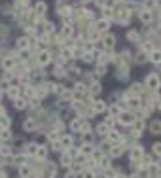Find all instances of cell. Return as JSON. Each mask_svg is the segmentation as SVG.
<instances>
[{
    "label": "cell",
    "mask_w": 161,
    "mask_h": 178,
    "mask_svg": "<svg viewBox=\"0 0 161 178\" xmlns=\"http://www.w3.org/2000/svg\"><path fill=\"white\" fill-rule=\"evenodd\" d=\"M136 118L133 116V112H120V116H117V121H120L121 125H133V121H135Z\"/></svg>",
    "instance_id": "1"
},
{
    "label": "cell",
    "mask_w": 161,
    "mask_h": 178,
    "mask_svg": "<svg viewBox=\"0 0 161 178\" xmlns=\"http://www.w3.org/2000/svg\"><path fill=\"white\" fill-rule=\"evenodd\" d=\"M146 85H148V89H152V91H157V87H159V76L157 74H148L146 76Z\"/></svg>",
    "instance_id": "2"
},
{
    "label": "cell",
    "mask_w": 161,
    "mask_h": 178,
    "mask_svg": "<svg viewBox=\"0 0 161 178\" xmlns=\"http://www.w3.org/2000/svg\"><path fill=\"white\" fill-rule=\"evenodd\" d=\"M142 157H144V150H142L140 146H135V148L131 150V161L138 163V161H142Z\"/></svg>",
    "instance_id": "3"
},
{
    "label": "cell",
    "mask_w": 161,
    "mask_h": 178,
    "mask_svg": "<svg viewBox=\"0 0 161 178\" xmlns=\"http://www.w3.org/2000/svg\"><path fill=\"white\" fill-rule=\"evenodd\" d=\"M131 127H133V135L135 137H140V133L144 131V121L142 119H135Z\"/></svg>",
    "instance_id": "4"
},
{
    "label": "cell",
    "mask_w": 161,
    "mask_h": 178,
    "mask_svg": "<svg viewBox=\"0 0 161 178\" xmlns=\"http://www.w3.org/2000/svg\"><path fill=\"white\" fill-rule=\"evenodd\" d=\"M49 61H51V53L49 51H40L38 53V64L40 66H46Z\"/></svg>",
    "instance_id": "5"
},
{
    "label": "cell",
    "mask_w": 161,
    "mask_h": 178,
    "mask_svg": "<svg viewBox=\"0 0 161 178\" xmlns=\"http://www.w3.org/2000/svg\"><path fill=\"white\" fill-rule=\"evenodd\" d=\"M106 137H108V140L114 142V144H120L123 140V137L120 135V133H116V131H108V135H106Z\"/></svg>",
    "instance_id": "6"
},
{
    "label": "cell",
    "mask_w": 161,
    "mask_h": 178,
    "mask_svg": "<svg viewBox=\"0 0 161 178\" xmlns=\"http://www.w3.org/2000/svg\"><path fill=\"white\" fill-rule=\"evenodd\" d=\"M72 142H74V138H72L70 135H67V137H59V144H61V148H70V146H72Z\"/></svg>",
    "instance_id": "7"
},
{
    "label": "cell",
    "mask_w": 161,
    "mask_h": 178,
    "mask_svg": "<svg viewBox=\"0 0 161 178\" xmlns=\"http://www.w3.org/2000/svg\"><path fill=\"white\" fill-rule=\"evenodd\" d=\"M129 17H131V12H129V10H121V12H117V21L123 23V25L129 21Z\"/></svg>",
    "instance_id": "8"
},
{
    "label": "cell",
    "mask_w": 161,
    "mask_h": 178,
    "mask_svg": "<svg viewBox=\"0 0 161 178\" xmlns=\"http://www.w3.org/2000/svg\"><path fill=\"white\" fill-rule=\"evenodd\" d=\"M23 129H25L27 133H30V131H34V129H36V121L32 119V118L25 119V121H23Z\"/></svg>",
    "instance_id": "9"
},
{
    "label": "cell",
    "mask_w": 161,
    "mask_h": 178,
    "mask_svg": "<svg viewBox=\"0 0 161 178\" xmlns=\"http://www.w3.org/2000/svg\"><path fill=\"white\" fill-rule=\"evenodd\" d=\"M80 153L83 155V157H91L93 155V146L91 144H83V146L80 148Z\"/></svg>",
    "instance_id": "10"
},
{
    "label": "cell",
    "mask_w": 161,
    "mask_h": 178,
    "mask_svg": "<svg viewBox=\"0 0 161 178\" xmlns=\"http://www.w3.org/2000/svg\"><path fill=\"white\" fill-rule=\"evenodd\" d=\"M121 153H123V146H120V144H114L112 150H110V155H112V157H120Z\"/></svg>",
    "instance_id": "11"
},
{
    "label": "cell",
    "mask_w": 161,
    "mask_h": 178,
    "mask_svg": "<svg viewBox=\"0 0 161 178\" xmlns=\"http://www.w3.org/2000/svg\"><path fill=\"white\" fill-rule=\"evenodd\" d=\"M102 42H104V48H106V49H110V48H114V42H116V38H114L112 34H106V36L102 38Z\"/></svg>",
    "instance_id": "12"
},
{
    "label": "cell",
    "mask_w": 161,
    "mask_h": 178,
    "mask_svg": "<svg viewBox=\"0 0 161 178\" xmlns=\"http://www.w3.org/2000/svg\"><path fill=\"white\" fill-rule=\"evenodd\" d=\"M34 157H36V159H46V157H48V150H46L44 146H38V150H36V153H34Z\"/></svg>",
    "instance_id": "13"
},
{
    "label": "cell",
    "mask_w": 161,
    "mask_h": 178,
    "mask_svg": "<svg viewBox=\"0 0 161 178\" xmlns=\"http://www.w3.org/2000/svg\"><path fill=\"white\" fill-rule=\"evenodd\" d=\"M104 110H106V103H104V101L93 103V112H104Z\"/></svg>",
    "instance_id": "14"
},
{
    "label": "cell",
    "mask_w": 161,
    "mask_h": 178,
    "mask_svg": "<svg viewBox=\"0 0 161 178\" xmlns=\"http://www.w3.org/2000/svg\"><path fill=\"white\" fill-rule=\"evenodd\" d=\"M83 125H85V123H83L82 119H74L72 123H70V129H72V131H83Z\"/></svg>",
    "instance_id": "15"
},
{
    "label": "cell",
    "mask_w": 161,
    "mask_h": 178,
    "mask_svg": "<svg viewBox=\"0 0 161 178\" xmlns=\"http://www.w3.org/2000/svg\"><path fill=\"white\" fill-rule=\"evenodd\" d=\"M10 125H12V119H10L6 114H4V116H0V129H8Z\"/></svg>",
    "instance_id": "16"
},
{
    "label": "cell",
    "mask_w": 161,
    "mask_h": 178,
    "mask_svg": "<svg viewBox=\"0 0 161 178\" xmlns=\"http://www.w3.org/2000/svg\"><path fill=\"white\" fill-rule=\"evenodd\" d=\"M46 10H48L46 2H38V4L34 6V12H36L38 15H44V14H46Z\"/></svg>",
    "instance_id": "17"
},
{
    "label": "cell",
    "mask_w": 161,
    "mask_h": 178,
    "mask_svg": "<svg viewBox=\"0 0 161 178\" xmlns=\"http://www.w3.org/2000/svg\"><path fill=\"white\" fill-rule=\"evenodd\" d=\"M13 64H15V61H13L12 57H4V59H2V66H4L6 70H10V68H13Z\"/></svg>",
    "instance_id": "18"
},
{
    "label": "cell",
    "mask_w": 161,
    "mask_h": 178,
    "mask_svg": "<svg viewBox=\"0 0 161 178\" xmlns=\"http://www.w3.org/2000/svg\"><path fill=\"white\" fill-rule=\"evenodd\" d=\"M108 25H110V23H108L106 19H101V21H97V27H95V29L99 30V32H102V30H106V29H108Z\"/></svg>",
    "instance_id": "19"
},
{
    "label": "cell",
    "mask_w": 161,
    "mask_h": 178,
    "mask_svg": "<svg viewBox=\"0 0 161 178\" xmlns=\"http://www.w3.org/2000/svg\"><path fill=\"white\" fill-rule=\"evenodd\" d=\"M29 46H30V40H29V38L23 36V38L17 40V48H19V49H25V48H29Z\"/></svg>",
    "instance_id": "20"
},
{
    "label": "cell",
    "mask_w": 161,
    "mask_h": 178,
    "mask_svg": "<svg viewBox=\"0 0 161 178\" xmlns=\"http://www.w3.org/2000/svg\"><path fill=\"white\" fill-rule=\"evenodd\" d=\"M6 91H8V97H10V99H17V97H19V89H17L15 85H12V87H8Z\"/></svg>",
    "instance_id": "21"
},
{
    "label": "cell",
    "mask_w": 161,
    "mask_h": 178,
    "mask_svg": "<svg viewBox=\"0 0 161 178\" xmlns=\"http://www.w3.org/2000/svg\"><path fill=\"white\" fill-rule=\"evenodd\" d=\"M159 129H161L159 119H155V121H152V123H150V131H152L154 135H159Z\"/></svg>",
    "instance_id": "22"
},
{
    "label": "cell",
    "mask_w": 161,
    "mask_h": 178,
    "mask_svg": "<svg viewBox=\"0 0 161 178\" xmlns=\"http://www.w3.org/2000/svg\"><path fill=\"white\" fill-rule=\"evenodd\" d=\"M140 19L144 21V23H150V21H152V12H150V10H144V12H140Z\"/></svg>",
    "instance_id": "23"
},
{
    "label": "cell",
    "mask_w": 161,
    "mask_h": 178,
    "mask_svg": "<svg viewBox=\"0 0 161 178\" xmlns=\"http://www.w3.org/2000/svg\"><path fill=\"white\" fill-rule=\"evenodd\" d=\"M127 103H129V106H131V108H140V99H138V97H131Z\"/></svg>",
    "instance_id": "24"
},
{
    "label": "cell",
    "mask_w": 161,
    "mask_h": 178,
    "mask_svg": "<svg viewBox=\"0 0 161 178\" xmlns=\"http://www.w3.org/2000/svg\"><path fill=\"white\" fill-rule=\"evenodd\" d=\"M13 103H15V108H17V110H23V108L27 106V101H25V99H19V97L13 99Z\"/></svg>",
    "instance_id": "25"
},
{
    "label": "cell",
    "mask_w": 161,
    "mask_h": 178,
    "mask_svg": "<svg viewBox=\"0 0 161 178\" xmlns=\"http://www.w3.org/2000/svg\"><path fill=\"white\" fill-rule=\"evenodd\" d=\"M72 32H74V29H72L70 25H64V27H63V38H68V36H72Z\"/></svg>",
    "instance_id": "26"
},
{
    "label": "cell",
    "mask_w": 161,
    "mask_h": 178,
    "mask_svg": "<svg viewBox=\"0 0 161 178\" xmlns=\"http://www.w3.org/2000/svg\"><path fill=\"white\" fill-rule=\"evenodd\" d=\"M131 93L136 97V95H140L142 93V85L140 83H133V87H131Z\"/></svg>",
    "instance_id": "27"
},
{
    "label": "cell",
    "mask_w": 161,
    "mask_h": 178,
    "mask_svg": "<svg viewBox=\"0 0 161 178\" xmlns=\"http://www.w3.org/2000/svg\"><path fill=\"white\" fill-rule=\"evenodd\" d=\"M36 150H38V144H34V142L29 144V146H27V155H34Z\"/></svg>",
    "instance_id": "28"
},
{
    "label": "cell",
    "mask_w": 161,
    "mask_h": 178,
    "mask_svg": "<svg viewBox=\"0 0 161 178\" xmlns=\"http://www.w3.org/2000/svg\"><path fill=\"white\" fill-rule=\"evenodd\" d=\"M12 138V133H10V129H2L0 131V140H8Z\"/></svg>",
    "instance_id": "29"
},
{
    "label": "cell",
    "mask_w": 161,
    "mask_h": 178,
    "mask_svg": "<svg viewBox=\"0 0 161 178\" xmlns=\"http://www.w3.org/2000/svg\"><path fill=\"white\" fill-rule=\"evenodd\" d=\"M0 155H4V157H10V155H12V148H8V146H0Z\"/></svg>",
    "instance_id": "30"
},
{
    "label": "cell",
    "mask_w": 161,
    "mask_h": 178,
    "mask_svg": "<svg viewBox=\"0 0 161 178\" xmlns=\"http://www.w3.org/2000/svg\"><path fill=\"white\" fill-rule=\"evenodd\" d=\"M127 38L131 40V42H138V32L136 30H129L127 32Z\"/></svg>",
    "instance_id": "31"
},
{
    "label": "cell",
    "mask_w": 161,
    "mask_h": 178,
    "mask_svg": "<svg viewBox=\"0 0 161 178\" xmlns=\"http://www.w3.org/2000/svg\"><path fill=\"white\" fill-rule=\"evenodd\" d=\"M93 142V135L89 131H83V144H91Z\"/></svg>",
    "instance_id": "32"
},
{
    "label": "cell",
    "mask_w": 161,
    "mask_h": 178,
    "mask_svg": "<svg viewBox=\"0 0 161 178\" xmlns=\"http://www.w3.org/2000/svg\"><path fill=\"white\" fill-rule=\"evenodd\" d=\"M76 93H78V95H83V93H87V89H85V85H83L82 82H78V83H76Z\"/></svg>",
    "instance_id": "33"
},
{
    "label": "cell",
    "mask_w": 161,
    "mask_h": 178,
    "mask_svg": "<svg viewBox=\"0 0 161 178\" xmlns=\"http://www.w3.org/2000/svg\"><path fill=\"white\" fill-rule=\"evenodd\" d=\"M108 131H110V129L106 127L104 123H101L99 127H97V133H99V135H108Z\"/></svg>",
    "instance_id": "34"
},
{
    "label": "cell",
    "mask_w": 161,
    "mask_h": 178,
    "mask_svg": "<svg viewBox=\"0 0 161 178\" xmlns=\"http://www.w3.org/2000/svg\"><path fill=\"white\" fill-rule=\"evenodd\" d=\"M150 61H152V63H159V51L157 49H154L152 53H150Z\"/></svg>",
    "instance_id": "35"
},
{
    "label": "cell",
    "mask_w": 161,
    "mask_h": 178,
    "mask_svg": "<svg viewBox=\"0 0 161 178\" xmlns=\"http://www.w3.org/2000/svg\"><path fill=\"white\" fill-rule=\"evenodd\" d=\"M120 112H121V108H120V106H116V104L110 106V114H112V118H114V116H120Z\"/></svg>",
    "instance_id": "36"
},
{
    "label": "cell",
    "mask_w": 161,
    "mask_h": 178,
    "mask_svg": "<svg viewBox=\"0 0 161 178\" xmlns=\"http://www.w3.org/2000/svg\"><path fill=\"white\" fill-rule=\"evenodd\" d=\"M34 93H36L38 97H46V93H48V89H46V87H42V85H40V87L36 89V91H34Z\"/></svg>",
    "instance_id": "37"
},
{
    "label": "cell",
    "mask_w": 161,
    "mask_h": 178,
    "mask_svg": "<svg viewBox=\"0 0 161 178\" xmlns=\"http://www.w3.org/2000/svg\"><path fill=\"white\" fill-rule=\"evenodd\" d=\"M61 165H63V167H68V165H70V155L64 153V155H63V159H61Z\"/></svg>",
    "instance_id": "38"
},
{
    "label": "cell",
    "mask_w": 161,
    "mask_h": 178,
    "mask_svg": "<svg viewBox=\"0 0 161 178\" xmlns=\"http://www.w3.org/2000/svg\"><path fill=\"white\" fill-rule=\"evenodd\" d=\"M102 12H104V19H106V21H108V19L112 17V12H114V10H112V8H104V10H102Z\"/></svg>",
    "instance_id": "39"
},
{
    "label": "cell",
    "mask_w": 161,
    "mask_h": 178,
    "mask_svg": "<svg viewBox=\"0 0 161 178\" xmlns=\"http://www.w3.org/2000/svg\"><path fill=\"white\" fill-rule=\"evenodd\" d=\"M48 138H49L51 142H57V140H59V133H55V131H53V133H49V135H48Z\"/></svg>",
    "instance_id": "40"
},
{
    "label": "cell",
    "mask_w": 161,
    "mask_h": 178,
    "mask_svg": "<svg viewBox=\"0 0 161 178\" xmlns=\"http://www.w3.org/2000/svg\"><path fill=\"white\" fill-rule=\"evenodd\" d=\"M104 125L108 127V129H112V127H114V118H106V119H104Z\"/></svg>",
    "instance_id": "41"
},
{
    "label": "cell",
    "mask_w": 161,
    "mask_h": 178,
    "mask_svg": "<svg viewBox=\"0 0 161 178\" xmlns=\"http://www.w3.org/2000/svg\"><path fill=\"white\" fill-rule=\"evenodd\" d=\"M82 176H83V178H97L93 171H83V172H82Z\"/></svg>",
    "instance_id": "42"
},
{
    "label": "cell",
    "mask_w": 161,
    "mask_h": 178,
    "mask_svg": "<svg viewBox=\"0 0 161 178\" xmlns=\"http://www.w3.org/2000/svg\"><path fill=\"white\" fill-rule=\"evenodd\" d=\"M29 174H30V169H29V167H25V165H23V167H21V176L25 178V176H29Z\"/></svg>",
    "instance_id": "43"
},
{
    "label": "cell",
    "mask_w": 161,
    "mask_h": 178,
    "mask_svg": "<svg viewBox=\"0 0 161 178\" xmlns=\"http://www.w3.org/2000/svg\"><path fill=\"white\" fill-rule=\"evenodd\" d=\"M25 157H27V155H17V157H15V165H23Z\"/></svg>",
    "instance_id": "44"
},
{
    "label": "cell",
    "mask_w": 161,
    "mask_h": 178,
    "mask_svg": "<svg viewBox=\"0 0 161 178\" xmlns=\"http://www.w3.org/2000/svg\"><path fill=\"white\" fill-rule=\"evenodd\" d=\"M53 74H55V76H64V72H63V68H61V66H55Z\"/></svg>",
    "instance_id": "45"
},
{
    "label": "cell",
    "mask_w": 161,
    "mask_h": 178,
    "mask_svg": "<svg viewBox=\"0 0 161 178\" xmlns=\"http://www.w3.org/2000/svg\"><path fill=\"white\" fill-rule=\"evenodd\" d=\"M25 95H29V97H32V95H34V89H32L30 85H27V89H25Z\"/></svg>",
    "instance_id": "46"
},
{
    "label": "cell",
    "mask_w": 161,
    "mask_h": 178,
    "mask_svg": "<svg viewBox=\"0 0 161 178\" xmlns=\"http://www.w3.org/2000/svg\"><path fill=\"white\" fill-rule=\"evenodd\" d=\"M44 32H48V34H49V32H53V23H46V29H44Z\"/></svg>",
    "instance_id": "47"
},
{
    "label": "cell",
    "mask_w": 161,
    "mask_h": 178,
    "mask_svg": "<svg viewBox=\"0 0 161 178\" xmlns=\"http://www.w3.org/2000/svg\"><path fill=\"white\" fill-rule=\"evenodd\" d=\"M82 59L89 63V61H93V55H91V53H83V57H82Z\"/></svg>",
    "instance_id": "48"
},
{
    "label": "cell",
    "mask_w": 161,
    "mask_h": 178,
    "mask_svg": "<svg viewBox=\"0 0 161 178\" xmlns=\"http://www.w3.org/2000/svg\"><path fill=\"white\" fill-rule=\"evenodd\" d=\"M104 72H106L104 64H99V66H97V74H104Z\"/></svg>",
    "instance_id": "49"
},
{
    "label": "cell",
    "mask_w": 161,
    "mask_h": 178,
    "mask_svg": "<svg viewBox=\"0 0 161 178\" xmlns=\"http://www.w3.org/2000/svg\"><path fill=\"white\" fill-rule=\"evenodd\" d=\"M99 89H101V85L95 82V83H93V87H91V93H97V91H99Z\"/></svg>",
    "instance_id": "50"
},
{
    "label": "cell",
    "mask_w": 161,
    "mask_h": 178,
    "mask_svg": "<svg viewBox=\"0 0 161 178\" xmlns=\"http://www.w3.org/2000/svg\"><path fill=\"white\" fill-rule=\"evenodd\" d=\"M64 178H76V172H74V171H68L67 174H64Z\"/></svg>",
    "instance_id": "51"
},
{
    "label": "cell",
    "mask_w": 161,
    "mask_h": 178,
    "mask_svg": "<svg viewBox=\"0 0 161 178\" xmlns=\"http://www.w3.org/2000/svg\"><path fill=\"white\" fill-rule=\"evenodd\" d=\"M159 148H161L159 142H155V144H154V153H155V155H159Z\"/></svg>",
    "instance_id": "52"
},
{
    "label": "cell",
    "mask_w": 161,
    "mask_h": 178,
    "mask_svg": "<svg viewBox=\"0 0 161 178\" xmlns=\"http://www.w3.org/2000/svg\"><path fill=\"white\" fill-rule=\"evenodd\" d=\"M136 61H138V63H144V61H146V55H144V53H140V55L136 57Z\"/></svg>",
    "instance_id": "53"
},
{
    "label": "cell",
    "mask_w": 161,
    "mask_h": 178,
    "mask_svg": "<svg viewBox=\"0 0 161 178\" xmlns=\"http://www.w3.org/2000/svg\"><path fill=\"white\" fill-rule=\"evenodd\" d=\"M21 59H23V61L29 59V51H21Z\"/></svg>",
    "instance_id": "54"
},
{
    "label": "cell",
    "mask_w": 161,
    "mask_h": 178,
    "mask_svg": "<svg viewBox=\"0 0 161 178\" xmlns=\"http://www.w3.org/2000/svg\"><path fill=\"white\" fill-rule=\"evenodd\" d=\"M99 61H101V63H106V61H108V55H101Z\"/></svg>",
    "instance_id": "55"
},
{
    "label": "cell",
    "mask_w": 161,
    "mask_h": 178,
    "mask_svg": "<svg viewBox=\"0 0 161 178\" xmlns=\"http://www.w3.org/2000/svg\"><path fill=\"white\" fill-rule=\"evenodd\" d=\"M116 178H125V176H116Z\"/></svg>",
    "instance_id": "56"
}]
</instances>
